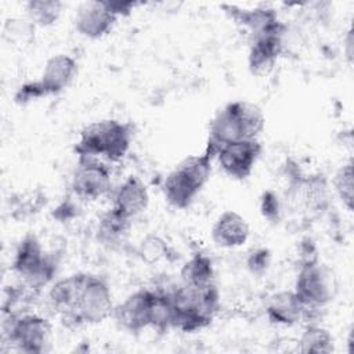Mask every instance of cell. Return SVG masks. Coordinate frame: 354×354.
<instances>
[{"instance_id": "10", "label": "cell", "mask_w": 354, "mask_h": 354, "mask_svg": "<svg viewBox=\"0 0 354 354\" xmlns=\"http://www.w3.org/2000/svg\"><path fill=\"white\" fill-rule=\"evenodd\" d=\"M285 30L286 26L278 21L267 30L250 37L248 66L253 75L264 76L272 71L283 50Z\"/></svg>"}, {"instance_id": "20", "label": "cell", "mask_w": 354, "mask_h": 354, "mask_svg": "<svg viewBox=\"0 0 354 354\" xmlns=\"http://www.w3.org/2000/svg\"><path fill=\"white\" fill-rule=\"evenodd\" d=\"M181 283L187 286H205L214 282V268L210 257L203 253L194 254L180 271Z\"/></svg>"}, {"instance_id": "16", "label": "cell", "mask_w": 354, "mask_h": 354, "mask_svg": "<svg viewBox=\"0 0 354 354\" xmlns=\"http://www.w3.org/2000/svg\"><path fill=\"white\" fill-rule=\"evenodd\" d=\"M249 234L248 221L234 210L221 213L212 228V238L214 243L221 248L242 246L248 241Z\"/></svg>"}, {"instance_id": "28", "label": "cell", "mask_w": 354, "mask_h": 354, "mask_svg": "<svg viewBox=\"0 0 354 354\" xmlns=\"http://www.w3.org/2000/svg\"><path fill=\"white\" fill-rule=\"evenodd\" d=\"M248 268L256 274V275H260L263 274L268 264H270V252L267 249H256L253 250L249 257H248Z\"/></svg>"}, {"instance_id": "4", "label": "cell", "mask_w": 354, "mask_h": 354, "mask_svg": "<svg viewBox=\"0 0 354 354\" xmlns=\"http://www.w3.org/2000/svg\"><path fill=\"white\" fill-rule=\"evenodd\" d=\"M133 127L118 119H102L84 126L75 144V153L80 156L104 158L119 162L129 152Z\"/></svg>"}, {"instance_id": "13", "label": "cell", "mask_w": 354, "mask_h": 354, "mask_svg": "<svg viewBox=\"0 0 354 354\" xmlns=\"http://www.w3.org/2000/svg\"><path fill=\"white\" fill-rule=\"evenodd\" d=\"M152 289H140L129 295L115 307L113 315L118 324L127 332L138 333L149 328Z\"/></svg>"}, {"instance_id": "29", "label": "cell", "mask_w": 354, "mask_h": 354, "mask_svg": "<svg viewBox=\"0 0 354 354\" xmlns=\"http://www.w3.org/2000/svg\"><path fill=\"white\" fill-rule=\"evenodd\" d=\"M108 3H109L111 10L115 12V15L118 18L129 15L133 11V8L137 6L133 1H108Z\"/></svg>"}, {"instance_id": "3", "label": "cell", "mask_w": 354, "mask_h": 354, "mask_svg": "<svg viewBox=\"0 0 354 354\" xmlns=\"http://www.w3.org/2000/svg\"><path fill=\"white\" fill-rule=\"evenodd\" d=\"M263 129L264 115L261 109L253 102L238 100L225 104L214 115L209 126L207 142L218 149L238 140H254Z\"/></svg>"}, {"instance_id": "21", "label": "cell", "mask_w": 354, "mask_h": 354, "mask_svg": "<svg viewBox=\"0 0 354 354\" xmlns=\"http://www.w3.org/2000/svg\"><path fill=\"white\" fill-rule=\"evenodd\" d=\"M299 350L306 354H329L333 350V337L318 324H307L299 337Z\"/></svg>"}, {"instance_id": "18", "label": "cell", "mask_w": 354, "mask_h": 354, "mask_svg": "<svg viewBox=\"0 0 354 354\" xmlns=\"http://www.w3.org/2000/svg\"><path fill=\"white\" fill-rule=\"evenodd\" d=\"M86 272L72 274L57 281L48 292V303L59 314V317L69 314L79 299V293L84 281Z\"/></svg>"}, {"instance_id": "1", "label": "cell", "mask_w": 354, "mask_h": 354, "mask_svg": "<svg viewBox=\"0 0 354 354\" xmlns=\"http://www.w3.org/2000/svg\"><path fill=\"white\" fill-rule=\"evenodd\" d=\"M173 303L171 328L194 333L210 325L220 307V295L214 282L205 286L178 285L169 288Z\"/></svg>"}, {"instance_id": "9", "label": "cell", "mask_w": 354, "mask_h": 354, "mask_svg": "<svg viewBox=\"0 0 354 354\" xmlns=\"http://www.w3.org/2000/svg\"><path fill=\"white\" fill-rule=\"evenodd\" d=\"M71 188L80 199H100L112 188L111 169L98 158L80 156L72 174Z\"/></svg>"}, {"instance_id": "8", "label": "cell", "mask_w": 354, "mask_h": 354, "mask_svg": "<svg viewBox=\"0 0 354 354\" xmlns=\"http://www.w3.org/2000/svg\"><path fill=\"white\" fill-rule=\"evenodd\" d=\"M293 292L304 307L322 308L337 292L336 277L318 260H307L300 266Z\"/></svg>"}, {"instance_id": "22", "label": "cell", "mask_w": 354, "mask_h": 354, "mask_svg": "<svg viewBox=\"0 0 354 354\" xmlns=\"http://www.w3.org/2000/svg\"><path fill=\"white\" fill-rule=\"evenodd\" d=\"M26 12L33 25L50 26L61 15L62 3L57 0H30L26 3Z\"/></svg>"}, {"instance_id": "12", "label": "cell", "mask_w": 354, "mask_h": 354, "mask_svg": "<svg viewBox=\"0 0 354 354\" xmlns=\"http://www.w3.org/2000/svg\"><path fill=\"white\" fill-rule=\"evenodd\" d=\"M116 19L108 1H87L76 12L75 28L87 39H100L111 32Z\"/></svg>"}, {"instance_id": "19", "label": "cell", "mask_w": 354, "mask_h": 354, "mask_svg": "<svg viewBox=\"0 0 354 354\" xmlns=\"http://www.w3.org/2000/svg\"><path fill=\"white\" fill-rule=\"evenodd\" d=\"M131 228V218L118 213L115 209H108L98 221L97 227V238L102 245L116 246L129 235Z\"/></svg>"}, {"instance_id": "26", "label": "cell", "mask_w": 354, "mask_h": 354, "mask_svg": "<svg viewBox=\"0 0 354 354\" xmlns=\"http://www.w3.org/2000/svg\"><path fill=\"white\" fill-rule=\"evenodd\" d=\"M260 210L264 218L275 221L279 217V201L272 191H266L260 199Z\"/></svg>"}, {"instance_id": "27", "label": "cell", "mask_w": 354, "mask_h": 354, "mask_svg": "<svg viewBox=\"0 0 354 354\" xmlns=\"http://www.w3.org/2000/svg\"><path fill=\"white\" fill-rule=\"evenodd\" d=\"M41 97H46V93L41 88L39 80L22 84L15 93V101L18 104H28V102L41 98Z\"/></svg>"}, {"instance_id": "2", "label": "cell", "mask_w": 354, "mask_h": 354, "mask_svg": "<svg viewBox=\"0 0 354 354\" xmlns=\"http://www.w3.org/2000/svg\"><path fill=\"white\" fill-rule=\"evenodd\" d=\"M216 152L217 149L207 142L203 153L187 156L167 174L162 191L169 205L176 209H185L192 203L210 177Z\"/></svg>"}, {"instance_id": "7", "label": "cell", "mask_w": 354, "mask_h": 354, "mask_svg": "<svg viewBox=\"0 0 354 354\" xmlns=\"http://www.w3.org/2000/svg\"><path fill=\"white\" fill-rule=\"evenodd\" d=\"M3 337L26 354L47 351L51 339V324L39 314L3 315Z\"/></svg>"}, {"instance_id": "6", "label": "cell", "mask_w": 354, "mask_h": 354, "mask_svg": "<svg viewBox=\"0 0 354 354\" xmlns=\"http://www.w3.org/2000/svg\"><path fill=\"white\" fill-rule=\"evenodd\" d=\"M58 261L46 254L35 235H26L17 246L12 270L25 285L40 292L57 274Z\"/></svg>"}, {"instance_id": "11", "label": "cell", "mask_w": 354, "mask_h": 354, "mask_svg": "<svg viewBox=\"0 0 354 354\" xmlns=\"http://www.w3.org/2000/svg\"><path fill=\"white\" fill-rule=\"evenodd\" d=\"M261 144L254 140H238L217 149L216 158L223 171L235 180H243L253 171L261 153Z\"/></svg>"}, {"instance_id": "15", "label": "cell", "mask_w": 354, "mask_h": 354, "mask_svg": "<svg viewBox=\"0 0 354 354\" xmlns=\"http://www.w3.org/2000/svg\"><path fill=\"white\" fill-rule=\"evenodd\" d=\"M76 72L77 64L75 58L66 54H57L46 62L39 83L46 95L58 94L72 83Z\"/></svg>"}, {"instance_id": "25", "label": "cell", "mask_w": 354, "mask_h": 354, "mask_svg": "<svg viewBox=\"0 0 354 354\" xmlns=\"http://www.w3.org/2000/svg\"><path fill=\"white\" fill-rule=\"evenodd\" d=\"M166 253V245L165 242L158 236H148L145 241H142L140 248V254L142 260L147 263H153L162 259Z\"/></svg>"}, {"instance_id": "17", "label": "cell", "mask_w": 354, "mask_h": 354, "mask_svg": "<svg viewBox=\"0 0 354 354\" xmlns=\"http://www.w3.org/2000/svg\"><path fill=\"white\" fill-rule=\"evenodd\" d=\"M304 306L293 290H282L274 293L266 306L267 318L277 325L292 326L304 317Z\"/></svg>"}, {"instance_id": "23", "label": "cell", "mask_w": 354, "mask_h": 354, "mask_svg": "<svg viewBox=\"0 0 354 354\" xmlns=\"http://www.w3.org/2000/svg\"><path fill=\"white\" fill-rule=\"evenodd\" d=\"M333 187L344 206L351 212L354 201V183H353V162L348 160L336 171Z\"/></svg>"}, {"instance_id": "5", "label": "cell", "mask_w": 354, "mask_h": 354, "mask_svg": "<svg viewBox=\"0 0 354 354\" xmlns=\"http://www.w3.org/2000/svg\"><path fill=\"white\" fill-rule=\"evenodd\" d=\"M113 310L112 293L106 281L98 275L86 274L75 308L62 315L61 321L69 328L94 325L111 317Z\"/></svg>"}, {"instance_id": "14", "label": "cell", "mask_w": 354, "mask_h": 354, "mask_svg": "<svg viewBox=\"0 0 354 354\" xmlns=\"http://www.w3.org/2000/svg\"><path fill=\"white\" fill-rule=\"evenodd\" d=\"M148 203L149 194L144 181L137 176H129L115 191L112 209L133 220L148 207Z\"/></svg>"}, {"instance_id": "24", "label": "cell", "mask_w": 354, "mask_h": 354, "mask_svg": "<svg viewBox=\"0 0 354 354\" xmlns=\"http://www.w3.org/2000/svg\"><path fill=\"white\" fill-rule=\"evenodd\" d=\"M32 26H35L30 21L25 19H18V18H10L4 24V37H7L10 41L11 40H25L26 36L32 33Z\"/></svg>"}]
</instances>
